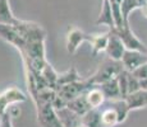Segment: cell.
<instances>
[{
  "label": "cell",
  "instance_id": "obj_5",
  "mask_svg": "<svg viewBox=\"0 0 147 127\" xmlns=\"http://www.w3.org/2000/svg\"><path fill=\"white\" fill-rule=\"evenodd\" d=\"M114 32L121 38L127 50H136V51H141V52L147 53V46L142 41H140L137 36L132 32L129 24L123 25L121 28H115Z\"/></svg>",
  "mask_w": 147,
  "mask_h": 127
},
{
  "label": "cell",
  "instance_id": "obj_2",
  "mask_svg": "<svg viewBox=\"0 0 147 127\" xmlns=\"http://www.w3.org/2000/svg\"><path fill=\"white\" fill-rule=\"evenodd\" d=\"M37 109V121L42 127H63L55 107L50 102L36 104Z\"/></svg>",
  "mask_w": 147,
  "mask_h": 127
},
{
  "label": "cell",
  "instance_id": "obj_25",
  "mask_svg": "<svg viewBox=\"0 0 147 127\" xmlns=\"http://www.w3.org/2000/svg\"><path fill=\"white\" fill-rule=\"evenodd\" d=\"M140 10H141V13H142V15L147 19V3H145V4L142 5V8H141Z\"/></svg>",
  "mask_w": 147,
  "mask_h": 127
},
{
  "label": "cell",
  "instance_id": "obj_11",
  "mask_svg": "<svg viewBox=\"0 0 147 127\" xmlns=\"http://www.w3.org/2000/svg\"><path fill=\"white\" fill-rule=\"evenodd\" d=\"M124 99L127 100L131 111L145 108V107H147V89L141 88L140 90H137V92L128 94Z\"/></svg>",
  "mask_w": 147,
  "mask_h": 127
},
{
  "label": "cell",
  "instance_id": "obj_24",
  "mask_svg": "<svg viewBox=\"0 0 147 127\" xmlns=\"http://www.w3.org/2000/svg\"><path fill=\"white\" fill-rule=\"evenodd\" d=\"M132 74H133L137 79H140V80H142V79H146L147 78V63L141 65V66H138L136 70L132 71Z\"/></svg>",
  "mask_w": 147,
  "mask_h": 127
},
{
  "label": "cell",
  "instance_id": "obj_21",
  "mask_svg": "<svg viewBox=\"0 0 147 127\" xmlns=\"http://www.w3.org/2000/svg\"><path fill=\"white\" fill-rule=\"evenodd\" d=\"M128 72L129 71H127V70H123L118 75V83H119L121 98H125L128 95Z\"/></svg>",
  "mask_w": 147,
  "mask_h": 127
},
{
  "label": "cell",
  "instance_id": "obj_27",
  "mask_svg": "<svg viewBox=\"0 0 147 127\" xmlns=\"http://www.w3.org/2000/svg\"><path fill=\"white\" fill-rule=\"evenodd\" d=\"M0 125H1V121H0Z\"/></svg>",
  "mask_w": 147,
  "mask_h": 127
},
{
  "label": "cell",
  "instance_id": "obj_19",
  "mask_svg": "<svg viewBox=\"0 0 147 127\" xmlns=\"http://www.w3.org/2000/svg\"><path fill=\"white\" fill-rule=\"evenodd\" d=\"M17 19L12 12L9 0H0V23L13 24Z\"/></svg>",
  "mask_w": 147,
  "mask_h": 127
},
{
  "label": "cell",
  "instance_id": "obj_23",
  "mask_svg": "<svg viewBox=\"0 0 147 127\" xmlns=\"http://www.w3.org/2000/svg\"><path fill=\"white\" fill-rule=\"evenodd\" d=\"M14 116L10 113L9 111L7 112L5 114H3L1 117H0V121H1V125L0 127H13V120H14Z\"/></svg>",
  "mask_w": 147,
  "mask_h": 127
},
{
  "label": "cell",
  "instance_id": "obj_8",
  "mask_svg": "<svg viewBox=\"0 0 147 127\" xmlns=\"http://www.w3.org/2000/svg\"><path fill=\"white\" fill-rule=\"evenodd\" d=\"M109 42H107V47H106V55L109 59L115 61H120L123 57L124 52H125V46H124L123 41L114 31H109Z\"/></svg>",
  "mask_w": 147,
  "mask_h": 127
},
{
  "label": "cell",
  "instance_id": "obj_26",
  "mask_svg": "<svg viewBox=\"0 0 147 127\" xmlns=\"http://www.w3.org/2000/svg\"><path fill=\"white\" fill-rule=\"evenodd\" d=\"M143 1H145V3H147V0H143Z\"/></svg>",
  "mask_w": 147,
  "mask_h": 127
},
{
  "label": "cell",
  "instance_id": "obj_14",
  "mask_svg": "<svg viewBox=\"0 0 147 127\" xmlns=\"http://www.w3.org/2000/svg\"><path fill=\"white\" fill-rule=\"evenodd\" d=\"M67 107L70 109V111H73L74 113L80 114L81 117L83 114H86L87 112L90 111V109H92L91 107H90L88 102H87V98H86V92L83 93V94L78 95V97H76L74 99L69 100L67 103Z\"/></svg>",
  "mask_w": 147,
  "mask_h": 127
},
{
  "label": "cell",
  "instance_id": "obj_9",
  "mask_svg": "<svg viewBox=\"0 0 147 127\" xmlns=\"http://www.w3.org/2000/svg\"><path fill=\"white\" fill-rule=\"evenodd\" d=\"M96 24L106 25L109 28V31H114L117 28L110 0H102V8H101V12L98 14V18L96 19Z\"/></svg>",
  "mask_w": 147,
  "mask_h": 127
},
{
  "label": "cell",
  "instance_id": "obj_15",
  "mask_svg": "<svg viewBox=\"0 0 147 127\" xmlns=\"http://www.w3.org/2000/svg\"><path fill=\"white\" fill-rule=\"evenodd\" d=\"M100 88L104 92V94H105L106 100H113V99H119V98H121L118 78L111 79V80L106 81V83L100 84Z\"/></svg>",
  "mask_w": 147,
  "mask_h": 127
},
{
  "label": "cell",
  "instance_id": "obj_7",
  "mask_svg": "<svg viewBox=\"0 0 147 127\" xmlns=\"http://www.w3.org/2000/svg\"><path fill=\"white\" fill-rule=\"evenodd\" d=\"M120 61L123 64L124 70L132 72L138 66L147 63V53L141 52V51H136V50H125Z\"/></svg>",
  "mask_w": 147,
  "mask_h": 127
},
{
  "label": "cell",
  "instance_id": "obj_4",
  "mask_svg": "<svg viewBox=\"0 0 147 127\" xmlns=\"http://www.w3.org/2000/svg\"><path fill=\"white\" fill-rule=\"evenodd\" d=\"M92 85H94V84L90 81V79H86V80H77V81H73V83L59 86V88H56V92H58L59 97L68 103L69 100L74 99L76 97H78V95L83 94L84 92H87Z\"/></svg>",
  "mask_w": 147,
  "mask_h": 127
},
{
  "label": "cell",
  "instance_id": "obj_3",
  "mask_svg": "<svg viewBox=\"0 0 147 127\" xmlns=\"http://www.w3.org/2000/svg\"><path fill=\"white\" fill-rule=\"evenodd\" d=\"M27 100V97L23 92L17 86H8L0 93V117L9 111L14 104L23 103Z\"/></svg>",
  "mask_w": 147,
  "mask_h": 127
},
{
  "label": "cell",
  "instance_id": "obj_18",
  "mask_svg": "<svg viewBox=\"0 0 147 127\" xmlns=\"http://www.w3.org/2000/svg\"><path fill=\"white\" fill-rule=\"evenodd\" d=\"M101 122L102 127H115L119 125V116L113 107H107L106 109L101 111Z\"/></svg>",
  "mask_w": 147,
  "mask_h": 127
},
{
  "label": "cell",
  "instance_id": "obj_20",
  "mask_svg": "<svg viewBox=\"0 0 147 127\" xmlns=\"http://www.w3.org/2000/svg\"><path fill=\"white\" fill-rule=\"evenodd\" d=\"M77 80H81V76L77 72L76 67L72 66L69 70H68V71L63 72V74H59L55 88H59V86H61V85H65V84L73 83V81H77Z\"/></svg>",
  "mask_w": 147,
  "mask_h": 127
},
{
  "label": "cell",
  "instance_id": "obj_10",
  "mask_svg": "<svg viewBox=\"0 0 147 127\" xmlns=\"http://www.w3.org/2000/svg\"><path fill=\"white\" fill-rule=\"evenodd\" d=\"M58 116L60 118L63 127H81L82 126V117L80 114L74 113L73 111H70L68 107L64 108L56 109Z\"/></svg>",
  "mask_w": 147,
  "mask_h": 127
},
{
  "label": "cell",
  "instance_id": "obj_6",
  "mask_svg": "<svg viewBox=\"0 0 147 127\" xmlns=\"http://www.w3.org/2000/svg\"><path fill=\"white\" fill-rule=\"evenodd\" d=\"M90 36L91 35L84 33L82 29H80V28L70 27L67 32V41H65L67 51L69 53H76L83 42H88Z\"/></svg>",
  "mask_w": 147,
  "mask_h": 127
},
{
  "label": "cell",
  "instance_id": "obj_16",
  "mask_svg": "<svg viewBox=\"0 0 147 127\" xmlns=\"http://www.w3.org/2000/svg\"><path fill=\"white\" fill-rule=\"evenodd\" d=\"M82 126L84 127H102L101 122V109L92 108L82 116Z\"/></svg>",
  "mask_w": 147,
  "mask_h": 127
},
{
  "label": "cell",
  "instance_id": "obj_17",
  "mask_svg": "<svg viewBox=\"0 0 147 127\" xmlns=\"http://www.w3.org/2000/svg\"><path fill=\"white\" fill-rule=\"evenodd\" d=\"M145 4L143 0H123L120 4V8H121V14H123V18H124V23L129 24L128 23V19H129V15H131L132 12L137 9H141L142 5Z\"/></svg>",
  "mask_w": 147,
  "mask_h": 127
},
{
  "label": "cell",
  "instance_id": "obj_1",
  "mask_svg": "<svg viewBox=\"0 0 147 127\" xmlns=\"http://www.w3.org/2000/svg\"><path fill=\"white\" fill-rule=\"evenodd\" d=\"M123 70H124V67H123L121 61H115L107 57V60L104 61L100 65V67L96 70L95 74L88 79L94 85H100V84L106 83V81L111 80V79L118 78V75Z\"/></svg>",
  "mask_w": 147,
  "mask_h": 127
},
{
  "label": "cell",
  "instance_id": "obj_13",
  "mask_svg": "<svg viewBox=\"0 0 147 127\" xmlns=\"http://www.w3.org/2000/svg\"><path fill=\"white\" fill-rule=\"evenodd\" d=\"M86 98L91 108H101V106L106 102L105 94L101 90L100 85H92L86 92Z\"/></svg>",
  "mask_w": 147,
  "mask_h": 127
},
{
  "label": "cell",
  "instance_id": "obj_12",
  "mask_svg": "<svg viewBox=\"0 0 147 127\" xmlns=\"http://www.w3.org/2000/svg\"><path fill=\"white\" fill-rule=\"evenodd\" d=\"M109 35H110V32L90 36L88 43L91 45V51H92V55L94 56H97L98 53L106 51L107 42H109Z\"/></svg>",
  "mask_w": 147,
  "mask_h": 127
},
{
  "label": "cell",
  "instance_id": "obj_22",
  "mask_svg": "<svg viewBox=\"0 0 147 127\" xmlns=\"http://www.w3.org/2000/svg\"><path fill=\"white\" fill-rule=\"evenodd\" d=\"M141 89V81L132 72H128V94Z\"/></svg>",
  "mask_w": 147,
  "mask_h": 127
}]
</instances>
